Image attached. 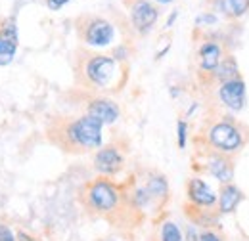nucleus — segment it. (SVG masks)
<instances>
[{
    "mask_svg": "<svg viewBox=\"0 0 249 241\" xmlns=\"http://www.w3.org/2000/svg\"><path fill=\"white\" fill-rule=\"evenodd\" d=\"M102 126L104 124L100 120L87 115V117H81L69 124L67 136L73 144H77L81 148H98L102 144Z\"/></svg>",
    "mask_w": 249,
    "mask_h": 241,
    "instance_id": "obj_1",
    "label": "nucleus"
},
{
    "mask_svg": "<svg viewBox=\"0 0 249 241\" xmlns=\"http://www.w3.org/2000/svg\"><path fill=\"white\" fill-rule=\"evenodd\" d=\"M209 142L222 153H234V151L242 148L244 136H242L240 128L234 122L222 120V122H217L209 130Z\"/></svg>",
    "mask_w": 249,
    "mask_h": 241,
    "instance_id": "obj_2",
    "label": "nucleus"
},
{
    "mask_svg": "<svg viewBox=\"0 0 249 241\" xmlns=\"http://www.w3.org/2000/svg\"><path fill=\"white\" fill-rule=\"evenodd\" d=\"M89 203L94 211L107 212L111 209H115L117 201H119V193L117 189L106 180H96L89 188Z\"/></svg>",
    "mask_w": 249,
    "mask_h": 241,
    "instance_id": "obj_3",
    "label": "nucleus"
},
{
    "mask_svg": "<svg viewBox=\"0 0 249 241\" xmlns=\"http://www.w3.org/2000/svg\"><path fill=\"white\" fill-rule=\"evenodd\" d=\"M115 75V60L107 56H96L87 63V77L96 86H107Z\"/></svg>",
    "mask_w": 249,
    "mask_h": 241,
    "instance_id": "obj_4",
    "label": "nucleus"
},
{
    "mask_svg": "<svg viewBox=\"0 0 249 241\" xmlns=\"http://www.w3.org/2000/svg\"><path fill=\"white\" fill-rule=\"evenodd\" d=\"M130 19L136 31L146 33L150 31L157 21V10L156 6H152L148 0H136L130 6Z\"/></svg>",
    "mask_w": 249,
    "mask_h": 241,
    "instance_id": "obj_5",
    "label": "nucleus"
},
{
    "mask_svg": "<svg viewBox=\"0 0 249 241\" xmlns=\"http://www.w3.org/2000/svg\"><path fill=\"white\" fill-rule=\"evenodd\" d=\"M218 96L222 100V103L232 109V111H240L246 103V83L242 79H234V81H226L222 83Z\"/></svg>",
    "mask_w": 249,
    "mask_h": 241,
    "instance_id": "obj_6",
    "label": "nucleus"
},
{
    "mask_svg": "<svg viewBox=\"0 0 249 241\" xmlns=\"http://www.w3.org/2000/svg\"><path fill=\"white\" fill-rule=\"evenodd\" d=\"M85 38L90 46H107L113 40V27L106 19H94L87 27Z\"/></svg>",
    "mask_w": 249,
    "mask_h": 241,
    "instance_id": "obj_7",
    "label": "nucleus"
},
{
    "mask_svg": "<svg viewBox=\"0 0 249 241\" xmlns=\"http://www.w3.org/2000/svg\"><path fill=\"white\" fill-rule=\"evenodd\" d=\"M188 197L197 207H211L217 201L215 191L203 180H199V178H192V180L188 182Z\"/></svg>",
    "mask_w": 249,
    "mask_h": 241,
    "instance_id": "obj_8",
    "label": "nucleus"
},
{
    "mask_svg": "<svg viewBox=\"0 0 249 241\" xmlns=\"http://www.w3.org/2000/svg\"><path fill=\"white\" fill-rule=\"evenodd\" d=\"M94 167L102 174H113L123 167V157L115 148H104L96 153Z\"/></svg>",
    "mask_w": 249,
    "mask_h": 241,
    "instance_id": "obj_9",
    "label": "nucleus"
},
{
    "mask_svg": "<svg viewBox=\"0 0 249 241\" xmlns=\"http://www.w3.org/2000/svg\"><path fill=\"white\" fill-rule=\"evenodd\" d=\"M18 50V31L16 25L10 21L4 29H0V65H8L14 60Z\"/></svg>",
    "mask_w": 249,
    "mask_h": 241,
    "instance_id": "obj_10",
    "label": "nucleus"
},
{
    "mask_svg": "<svg viewBox=\"0 0 249 241\" xmlns=\"http://www.w3.org/2000/svg\"><path fill=\"white\" fill-rule=\"evenodd\" d=\"M89 115L102 124H111L119 119V107L111 100H94L89 105Z\"/></svg>",
    "mask_w": 249,
    "mask_h": 241,
    "instance_id": "obj_11",
    "label": "nucleus"
},
{
    "mask_svg": "<svg viewBox=\"0 0 249 241\" xmlns=\"http://www.w3.org/2000/svg\"><path fill=\"white\" fill-rule=\"evenodd\" d=\"M242 191L236 188V186H232V184H224V188H222V191H220V195H218V209L220 212H234V209L238 207V203L242 201Z\"/></svg>",
    "mask_w": 249,
    "mask_h": 241,
    "instance_id": "obj_12",
    "label": "nucleus"
},
{
    "mask_svg": "<svg viewBox=\"0 0 249 241\" xmlns=\"http://www.w3.org/2000/svg\"><path fill=\"white\" fill-rule=\"evenodd\" d=\"M209 172H211L220 184H230L232 176H234L232 163H230L226 157H222V155H215V157L209 161Z\"/></svg>",
    "mask_w": 249,
    "mask_h": 241,
    "instance_id": "obj_13",
    "label": "nucleus"
},
{
    "mask_svg": "<svg viewBox=\"0 0 249 241\" xmlns=\"http://www.w3.org/2000/svg\"><path fill=\"white\" fill-rule=\"evenodd\" d=\"M199 63L205 71H215L220 63V48L217 42H205L199 50Z\"/></svg>",
    "mask_w": 249,
    "mask_h": 241,
    "instance_id": "obj_14",
    "label": "nucleus"
},
{
    "mask_svg": "<svg viewBox=\"0 0 249 241\" xmlns=\"http://www.w3.org/2000/svg\"><path fill=\"white\" fill-rule=\"evenodd\" d=\"M218 8L228 17H242L249 12V0H218Z\"/></svg>",
    "mask_w": 249,
    "mask_h": 241,
    "instance_id": "obj_15",
    "label": "nucleus"
},
{
    "mask_svg": "<svg viewBox=\"0 0 249 241\" xmlns=\"http://www.w3.org/2000/svg\"><path fill=\"white\" fill-rule=\"evenodd\" d=\"M215 71H217V77L222 83L238 79V63H236V60L232 56H228V58H224V60L220 61Z\"/></svg>",
    "mask_w": 249,
    "mask_h": 241,
    "instance_id": "obj_16",
    "label": "nucleus"
},
{
    "mask_svg": "<svg viewBox=\"0 0 249 241\" xmlns=\"http://www.w3.org/2000/svg\"><path fill=\"white\" fill-rule=\"evenodd\" d=\"M146 191H148V195L154 199H161V197H165L167 195V191H169V188H167V182L163 176H154V178H150L148 182V186H146Z\"/></svg>",
    "mask_w": 249,
    "mask_h": 241,
    "instance_id": "obj_17",
    "label": "nucleus"
},
{
    "mask_svg": "<svg viewBox=\"0 0 249 241\" xmlns=\"http://www.w3.org/2000/svg\"><path fill=\"white\" fill-rule=\"evenodd\" d=\"M161 241H182V234L177 224L165 222L161 228Z\"/></svg>",
    "mask_w": 249,
    "mask_h": 241,
    "instance_id": "obj_18",
    "label": "nucleus"
},
{
    "mask_svg": "<svg viewBox=\"0 0 249 241\" xmlns=\"http://www.w3.org/2000/svg\"><path fill=\"white\" fill-rule=\"evenodd\" d=\"M186 122L184 120H180L178 122V148L180 150H184L186 148Z\"/></svg>",
    "mask_w": 249,
    "mask_h": 241,
    "instance_id": "obj_19",
    "label": "nucleus"
},
{
    "mask_svg": "<svg viewBox=\"0 0 249 241\" xmlns=\"http://www.w3.org/2000/svg\"><path fill=\"white\" fill-rule=\"evenodd\" d=\"M196 241H222V238L215 234V232H203V234H199Z\"/></svg>",
    "mask_w": 249,
    "mask_h": 241,
    "instance_id": "obj_20",
    "label": "nucleus"
},
{
    "mask_svg": "<svg viewBox=\"0 0 249 241\" xmlns=\"http://www.w3.org/2000/svg\"><path fill=\"white\" fill-rule=\"evenodd\" d=\"M0 241H16L12 230L8 226H4V224H0Z\"/></svg>",
    "mask_w": 249,
    "mask_h": 241,
    "instance_id": "obj_21",
    "label": "nucleus"
},
{
    "mask_svg": "<svg viewBox=\"0 0 249 241\" xmlns=\"http://www.w3.org/2000/svg\"><path fill=\"white\" fill-rule=\"evenodd\" d=\"M215 21H217V17H215L213 14H205V16H199V17L196 19L197 25H201V23H215Z\"/></svg>",
    "mask_w": 249,
    "mask_h": 241,
    "instance_id": "obj_22",
    "label": "nucleus"
},
{
    "mask_svg": "<svg viewBox=\"0 0 249 241\" xmlns=\"http://www.w3.org/2000/svg\"><path fill=\"white\" fill-rule=\"evenodd\" d=\"M69 0H48V8L50 10H60L63 4H67Z\"/></svg>",
    "mask_w": 249,
    "mask_h": 241,
    "instance_id": "obj_23",
    "label": "nucleus"
},
{
    "mask_svg": "<svg viewBox=\"0 0 249 241\" xmlns=\"http://www.w3.org/2000/svg\"><path fill=\"white\" fill-rule=\"evenodd\" d=\"M175 19H177V12H175V14H173V16H171V17H169V21H167V27H171V25H173V21H175Z\"/></svg>",
    "mask_w": 249,
    "mask_h": 241,
    "instance_id": "obj_24",
    "label": "nucleus"
},
{
    "mask_svg": "<svg viewBox=\"0 0 249 241\" xmlns=\"http://www.w3.org/2000/svg\"><path fill=\"white\" fill-rule=\"evenodd\" d=\"M19 240H21V241H33L31 238H29V236H25V234H23V232H21V234H19Z\"/></svg>",
    "mask_w": 249,
    "mask_h": 241,
    "instance_id": "obj_25",
    "label": "nucleus"
},
{
    "mask_svg": "<svg viewBox=\"0 0 249 241\" xmlns=\"http://www.w3.org/2000/svg\"><path fill=\"white\" fill-rule=\"evenodd\" d=\"M157 2H161V4H169V2H173V0H157Z\"/></svg>",
    "mask_w": 249,
    "mask_h": 241,
    "instance_id": "obj_26",
    "label": "nucleus"
}]
</instances>
